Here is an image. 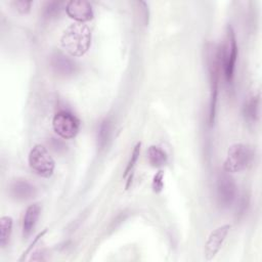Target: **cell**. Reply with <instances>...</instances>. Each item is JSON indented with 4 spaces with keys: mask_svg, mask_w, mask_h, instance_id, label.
<instances>
[{
    "mask_svg": "<svg viewBox=\"0 0 262 262\" xmlns=\"http://www.w3.org/2000/svg\"><path fill=\"white\" fill-rule=\"evenodd\" d=\"M91 30L84 23L69 26L60 39L62 48L72 56L84 55L91 46Z\"/></svg>",
    "mask_w": 262,
    "mask_h": 262,
    "instance_id": "obj_1",
    "label": "cell"
},
{
    "mask_svg": "<svg viewBox=\"0 0 262 262\" xmlns=\"http://www.w3.org/2000/svg\"><path fill=\"white\" fill-rule=\"evenodd\" d=\"M220 70L223 73L225 80L228 83L232 82L234 76L235 62L237 58V44L235 34L230 25L226 27L224 41L220 48H218Z\"/></svg>",
    "mask_w": 262,
    "mask_h": 262,
    "instance_id": "obj_2",
    "label": "cell"
},
{
    "mask_svg": "<svg viewBox=\"0 0 262 262\" xmlns=\"http://www.w3.org/2000/svg\"><path fill=\"white\" fill-rule=\"evenodd\" d=\"M207 67L209 71L210 78V103H209V124L212 126L216 117V105L218 96V84H219V74L220 63H219V53L218 48L213 44L207 47Z\"/></svg>",
    "mask_w": 262,
    "mask_h": 262,
    "instance_id": "obj_3",
    "label": "cell"
},
{
    "mask_svg": "<svg viewBox=\"0 0 262 262\" xmlns=\"http://www.w3.org/2000/svg\"><path fill=\"white\" fill-rule=\"evenodd\" d=\"M31 169L41 177L49 178L53 174L55 163L47 148L42 144H35L28 157Z\"/></svg>",
    "mask_w": 262,
    "mask_h": 262,
    "instance_id": "obj_4",
    "label": "cell"
},
{
    "mask_svg": "<svg viewBox=\"0 0 262 262\" xmlns=\"http://www.w3.org/2000/svg\"><path fill=\"white\" fill-rule=\"evenodd\" d=\"M251 150L244 143H234L229 146L223 163V170L227 173H236L248 167L251 162Z\"/></svg>",
    "mask_w": 262,
    "mask_h": 262,
    "instance_id": "obj_5",
    "label": "cell"
},
{
    "mask_svg": "<svg viewBox=\"0 0 262 262\" xmlns=\"http://www.w3.org/2000/svg\"><path fill=\"white\" fill-rule=\"evenodd\" d=\"M53 130L63 139L74 138L80 129V121L75 115L68 111L56 113L52 120Z\"/></svg>",
    "mask_w": 262,
    "mask_h": 262,
    "instance_id": "obj_6",
    "label": "cell"
},
{
    "mask_svg": "<svg viewBox=\"0 0 262 262\" xmlns=\"http://www.w3.org/2000/svg\"><path fill=\"white\" fill-rule=\"evenodd\" d=\"M216 196L218 205L223 209L229 208L235 201L236 184L229 173L225 171L217 176Z\"/></svg>",
    "mask_w": 262,
    "mask_h": 262,
    "instance_id": "obj_7",
    "label": "cell"
},
{
    "mask_svg": "<svg viewBox=\"0 0 262 262\" xmlns=\"http://www.w3.org/2000/svg\"><path fill=\"white\" fill-rule=\"evenodd\" d=\"M230 227V224H223L211 231L205 244V259L207 261L212 260L219 252L229 232Z\"/></svg>",
    "mask_w": 262,
    "mask_h": 262,
    "instance_id": "obj_8",
    "label": "cell"
},
{
    "mask_svg": "<svg viewBox=\"0 0 262 262\" xmlns=\"http://www.w3.org/2000/svg\"><path fill=\"white\" fill-rule=\"evenodd\" d=\"M66 11L77 23H85L93 17L92 6L85 0H72L66 4Z\"/></svg>",
    "mask_w": 262,
    "mask_h": 262,
    "instance_id": "obj_9",
    "label": "cell"
},
{
    "mask_svg": "<svg viewBox=\"0 0 262 262\" xmlns=\"http://www.w3.org/2000/svg\"><path fill=\"white\" fill-rule=\"evenodd\" d=\"M50 67L55 74L61 77L73 76L77 71L75 61L61 52H55L50 56Z\"/></svg>",
    "mask_w": 262,
    "mask_h": 262,
    "instance_id": "obj_10",
    "label": "cell"
},
{
    "mask_svg": "<svg viewBox=\"0 0 262 262\" xmlns=\"http://www.w3.org/2000/svg\"><path fill=\"white\" fill-rule=\"evenodd\" d=\"M10 195L19 201L32 199L36 194L35 186L26 179H16L9 185Z\"/></svg>",
    "mask_w": 262,
    "mask_h": 262,
    "instance_id": "obj_11",
    "label": "cell"
},
{
    "mask_svg": "<svg viewBox=\"0 0 262 262\" xmlns=\"http://www.w3.org/2000/svg\"><path fill=\"white\" fill-rule=\"evenodd\" d=\"M41 213V207L39 204H34L28 207L23 219V234L29 236L36 226L38 218Z\"/></svg>",
    "mask_w": 262,
    "mask_h": 262,
    "instance_id": "obj_12",
    "label": "cell"
},
{
    "mask_svg": "<svg viewBox=\"0 0 262 262\" xmlns=\"http://www.w3.org/2000/svg\"><path fill=\"white\" fill-rule=\"evenodd\" d=\"M259 108H260V95L252 94L247 98L243 106V114L247 121L255 123L259 118Z\"/></svg>",
    "mask_w": 262,
    "mask_h": 262,
    "instance_id": "obj_13",
    "label": "cell"
},
{
    "mask_svg": "<svg viewBox=\"0 0 262 262\" xmlns=\"http://www.w3.org/2000/svg\"><path fill=\"white\" fill-rule=\"evenodd\" d=\"M147 159L149 164L155 168H160L167 163L166 152L157 145H150L148 147Z\"/></svg>",
    "mask_w": 262,
    "mask_h": 262,
    "instance_id": "obj_14",
    "label": "cell"
},
{
    "mask_svg": "<svg viewBox=\"0 0 262 262\" xmlns=\"http://www.w3.org/2000/svg\"><path fill=\"white\" fill-rule=\"evenodd\" d=\"M12 218L10 216H2L0 218V246L4 248L10 239L12 232Z\"/></svg>",
    "mask_w": 262,
    "mask_h": 262,
    "instance_id": "obj_15",
    "label": "cell"
},
{
    "mask_svg": "<svg viewBox=\"0 0 262 262\" xmlns=\"http://www.w3.org/2000/svg\"><path fill=\"white\" fill-rule=\"evenodd\" d=\"M111 130H112L111 122L107 119H104L103 121L100 122L97 129V135H96L97 146L99 148H104L105 145L107 144L108 139L111 137Z\"/></svg>",
    "mask_w": 262,
    "mask_h": 262,
    "instance_id": "obj_16",
    "label": "cell"
},
{
    "mask_svg": "<svg viewBox=\"0 0 262 262\" xmlns=\"http://www.w3.org/2000/svg\"><path fill=\"white\" fill-rule=\"evenodd\" d=\"M140 148H141V142H137L135 144V146L133 147V150H132V154H131V157H130V160L127 164V167L125 169V173H124V178H128L127 180V183H126V189H128V187L130 186L131 184V179H132V173H133V169L136 165V162L139 158V155H140Z\"/></svg>",
    "mask_w": 262,
    "mask_h": 262,
    "instance_id": "obj_17",
    "label": "cell"
},
{
    "mask_svg": "<svg viewBox=\"0 0 262 262\" xmlns=\"http://www.w3.org/2000/svg\"><path fill=\"white\" fill-rule=\"evenodd\" d=\"M62 9V3L58 2V1H49L47 3H45V5L43 6V17L46 19H51L56 17L60 11Z\"/></svg>",
    "mask_w": 262,
    "mask_h": 262,
    "instance_id": "obj_18",
    "label": "cell"
},
{
    "mask_svg": "<svg viewBox=\"0 0 262 262\" xmlns=\"http://www.w3.org/2000/svg\"><path fill=\"white\" fill-rule=\"evenodd\" d=\"M163 186H164V172L160 170L154 176L151 187L155 192H160L163 189Z\"/></svg>",
    "mask_w": 262,
    "mask_h": 262,
    "instance_id": "obj_19",
    "label": "cell"
},
{
    "mask_svg": "<svg viewBox=\"0 0 262 262\" xmlns=\"http://www.w3.org/2000/svg\"><path fill=\"white\" fill-rule=\"evenodd\" d=\"M14 7L16 8V10L20 13H28L31 10V5L32 2L31 1H27V0H16L13 2Z\"/></svg>",
    "mask_w": 262,
    "mask_h": 262,
    "instance_id": "obj_20",
    "label": "cell"
},
{
    "mask_svg": "<svg viewBox=\"0 0 262 262\" xmlns=\"http://www.w3.org/2000/svg\"><path fill=\"white\" fill-rule=\"evenodd\" d=\"M50 146L55 150V151H63L66 149L64 143L56 138H51L50 140Z\"/></svg>",
    "mask_w": 262,
    "mask_h": 262,
    "instance_id": "obj_21",
    "label": "cell"
},
{
    "mask_svg": "<svg viewBox=\"0 0 262 262\" xmlns=\"http://www.w3.org/2000/svg\"><path fill=\"white\" fill-rule=\"evenodd\" d=\"M46 232H47V228H45L43 231H41L40 233H38V234H37V236H36V237L34 238V241L31 243V245H30V247L27 249V251H26V252H24V254H23V257H21L19 260H23V259H24V258H25V257L28 255V253H29V252L32 250V248H33V247H34V246L37 244V242H38V241H39V239H40V238H41V237H42V236H43V235H44Z\"/></svg>",
    "mask_w": 262,
    "mask_h": 262,
    "instance_id": "obj_22",
    "label": "cell"
},
{
    "mask_svg": "<svg viewBox=\"0 0 262 262\" xmlns=\"http://www.w3.org/2000/svg\"><path fill=\"white\" fill-rule=\"evenodd\" d=\"M248 203H249V199H248L246 195H244V196L241 199L239 205H238V207H237V210H238V214H239V215H243V214L245 213V211H246V209H247V207H248Z\"/></svg>",
    "mask_w": 262,
    "mask_h": 262,
    "instance_id": "obj_23",
    "label": "cell"
},
{
    "mask_svg": "<svg viewBox=\"0 0 262 262\" xmlns=\"http://www.w3.org/2000/svg\"><path fill=\"white\" fill-rule=\"evenodd\" d=\"M45 252L43 250H40V251H37L34 253V256H32L31 260L33 261H44L46 260V257H45Z\"/></svg>",
    "mask_w": 262,
    "mask_h": 262,
    "instance_id": "obj_24",
    "label": "cell"
}]
</instances>
